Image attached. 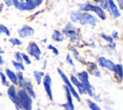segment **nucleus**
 Wrapping results in <instances>:
<instances>
[{
	"mask_svg": "<svg viewBox=\"0 0 123 110\" xmlns=\"http://www.w3.org/2000/svg\"><path fill=\"white\" fill-rule=\"evenodd\" d=\"M62 32L64 35V37H66L72 43L77 42L82 38L81 29L80 28H77L76 29V27L74 26V24L71 23L70 21L65 24V26L62 28Z\"/></svg>",
	"mask_w": 123,
	"mask_h": 110,
	"instance_id": "1",
	"label": "nucleus"
},
{
	"mask_svg": "<svg viewBox=\"0 0 123 110\" xmlns=\"http://www.w3.org/2000/svg\"><path fill=\"white\" fill-rule=\"evenodd\" d=\"M16 76H17V80H18V84L17 86H19L21 89L25 90L30 96L31 97L34 99L37 97V94H36V91L34 89V86H33V83H32V80L30 78H27L23 75V71H17L16 72Z\"/></svg>",
	"mask_w": 123,
	"mask_h": 110,
	"instance_id": "2",
	"label": "nucleus"
},
{
	"mask_svg": "<svg viewBox=\"0 0 123 110\" xmlns=\"http://www.w3.org/2000/svg\"><path fill=\"white\" fill-rule=\"evenodd\" d=\"M76 77L82 82V84L85 86L86 91V95H88V96L90 97H94L95 96V89L92 86V84L89 81V74L86 70L83 69L81 71H76Z\"/></svg>",
	"mask_w": 123,
	"mask_h": 110,
	"instance_id": "3",
	"label": "nucleus"
},
{
	"mask_svg": "<svg viewBox=\"0 0 123 110\" xmlns=\"http://www.w3.org/2000/svg\"><path fill=\"white\" fill-rule=\"evenodd\" d=\"M18 103L21 110H32L33 109V98L31 96L23 89L17 90Z\"/></svg>",
	"mask_w": 123,
	"mask_h": 110,
	"instance_id": "4",
	"label": "nucleus"
},
{
	"mask_svg": "<svg viewBox=\"0 0 123 110\" xmlns=\"http://www.w3.org/2000/svg\"><path fill=\"white\" fill-rule=\"evenodd\" d=\"M57 72L59 73L61 79L62 80V82H63V84H64V86L69 90V92L71 93V95L73 96V97L76 98L78 102H80V101L82 100V99H81V96H80V95L78 94L77 90L74 88V86L71 84V82H70V80H69V77L64 73V71H63L61 68H58V69H57Z\"/></svg>",
	"mask_w": 123,
	"mask_h": 110,
	"instance_id": "5",
	"label": "nucleus"
},
{
	"mask_svg": "<svg viewBox=\"0 0 123 110\" xmlns=\"http://www.w3.org/2000/svg\"><path fill=\"white\" fill-rule=\"evenodd\" d=\"M99 22V19L90 13H81L79 23L82 26H92L95 27Z\"/></svg>",
	"mask_w": 123,
	"mask_h": 110,
	"instance_id": "6",
	"label": "nucleus"
},
{
	"mask_svg": "<svg viewBox=\"0 0 123 110\" xmlns=\"http://www.w3.org/2000/svg\"><path fill=\"white\" fill-rule=\"evenodd\" d=\"M26 50H27V54L30 57L34 58L36 61H40L42 52H41V49H40L39 45L36 41H29Z\"/></svg>",
	"mask_w": 123,
	"mask_h": 110,
	"instance_id": "7",
	"label": "nucleus"
},
{
	"mask_svg": "<svg viewBox=\"0 0 123 110\" xmlns=\"http://www.w3.org/2000/svg\"><path fill=\"white\" fill-rule=\"evenodd\" d=\"M41 84L43 85V88H44V91H45V93H46V96H48V98H49L51 101H53V99H54L53 91H52L53 80H52V77H51V75H50L49 73L44 74Z\"/></svg>",
	"mask_w": 123,
	"mask_h": 110,
	"instance_id": "8",
	"label": "nucleus"
},
{
	"mask_svg": "<svg viewBox=\"0 0 123 110\" xmlns=\"http://www.w3.org/2000/svg\"><path fill=\"white\" fill-rule=\"evenodd\" d=\"M96 64H97L98 67H100L102 69H105L109 71H113V69H114V66H115V63L112 60H111V59H109L105 56L97 57V63Z\"/></svg>",
	"mask_w": 123,
	"mask_h": 110,
	"instance_id": "9",
	"label": "nucleus"
},
{
	"mask_svg": "<svg viewBox=\"0 0 123 110\" xmlns=\"http://www.w3.org/2000/svg\"><path fill=\"white\" fill-rule=\"evenodd\" d=\"M7 95L8 97L11 99V101L13 103V105L15 106L16 110H21L19 107V103H18V97H17V89L16 86L14 85H9L7 88Z\"/></svg>",
	"mask_w": 123,
	"mask_h": 110,
	"instance_id": "10",
	"label": "nucleus"
},
{
	"mask_svg": "<svg viewBox=\"0 0 123 110\" xmlns=\"http://www.w3.org/2000/svg\"><path fill=\"white\" fill-rule=\"evenodd\" d=\"M12 6L16 10L21 11V12H32L37 8V6L35 5L34 1L31 4H27V3L21 2L19 0H12Z\"/></svg>",
	"mask_w": 123,
	"mask_h": 110,
	"instance_id": "11",
	"label": "nucleus"
},
{
	"mask_svg": "<svg viewBox=\"0 0 123 110\" xmlns=\"http://www.w3.org/2000/svg\"><path fill=\"white\" fill-rule=\"evenodd\" d=\"M106 11L113 18H120L121 15H122L121 10L118 8V6L114 2V0H108V9Z\"/></svg>",
	"mask_w": 123,
	"mask_h": 110,
	"instance_id": "12",
	"label": "nucleus"
},
{
	"mask_svg": "<svg viewBox=\"0 0 123 110\" xmlns=\"http://www.w3.org/2000/svg\"><path fill=\"white\" fill-rule=\"evenodd\" d=\"M17 34H18L19 38H23V39L31 38L35 35V29L28 24H24L17 30Z\"/></svg>",
	"mask_w": 123,
	"mask_h": 110,
	"instance_id": "13",
	"label": "nucleus"
},
{
	"mask_svg": "<svg viewBox=\"0 0 123 110\" xmlns=\"http://www.w3.org/2000/svg\"><path fill=\"white\" fill-rule=\"evenodd\" d=\"M69 80L71 82V84L74 86V88L77 90L78 94L81 96V95H86V88L85 86L82 84V82L76 77L75 74H71L69 76Z\"/></svg>",
	"mask_w": 123,
	"mask_h": 110,
	"instance_id": "14",
	"label": "nucleus"
},
{
	"mask_svg": "<svg viewBox=\"0 0 123 110\" xmlns=\"http://www.w3.org/2000/svg\"><path fill=\"white\" fill-rule=\"evenodd\" d=\"M90 12L96 14V17L100 20H106L108 18V14L105 10H103L99 5L92 4L90 7Z\"/></svg>",
	"mask_w": 123,
	"mask_h": 110,
	"instance_id": "15",
	"label": "nucleus"
},
{
	"mask_svg": "<svg viewBox=\"0 0 123 110\" xmlns=\"http://www.w3.org/2000/svg\"><path fill=\"white\" fill-rule=\"evenodd\" d=\"M86 71L88 72V74H91V75H93L97 78L101 77V75H102V72L99 69V67L94 62H89L87 64V70Z\"/></svg>",
	"mask_w": 123,
	"mask_h": 110,
	"instance_id": "16",
	"label": "nucleus"
},
{
	"mask_svg": "<svg viewBox=\"0 0 123 110\" xmlns=\"http://www.w3.org/2000/svg\"><path fill=\"white\" fill-rule=\"evenodd\" d=\"M4 73L6 74L8 80L12 83V85L17 86L18 80H17V76H16V72H15V71H13L12 69H9V68H6Z\"/></svg>",
	"mask_w": 123,
	"mask_h": 110,
	"instance_id": "17",
	"label": "nucleus"
},
{
	"mask_svg": "<svg viewBox=\"0 0 123 110\" xmlns=\"http://www.w3.org/2000/svg\"><path fill=\"white\" fill-rule=\"evenodd\" d=\"M65 37L64 35L62 34V32L61 30H58V29H55L52 33V40L55 41V42H62L64 41Z\"/></svg>",
	"mask_w": 123,
	"mask_h": 110,
	"instance_id": "18",
	"label": "nucleus"
},
{
	"mask_svg": "<svg viewBox=\"0 0 123 110\" xmlns=\"http://www.w3.org/2000/svg\"><path fill=\"white\" fill-rule=\"evenodd\" d=\"M80 15H81V12H79L78 10L71 11L70 14H69V19H70V22L73 23V24H77V23H79Z\"/></svg>",
	"mask_w": 123,
	"mask_h": 110,
	"instance_id": "19",
	"label": "nucleus"
},
{
	"mask_svg": "<svg viewBox=\"0 0 123 110\" xmlns=\"http://www.w3.org/2000/svg\"><path fill=\"white\" fill-rule=\"evenodd\" d=\"M63 88H64V92H65V98H66V103L72 108L75 110V104H74V101H73V96L71 95V93L69 92V90L63 85Z\"/></svg>",
	"mask_w": 123,
	"mask_h": 110,
	"instance_id": "20",
	"label": "nucleus"
},
{
	"mask_svg": "<svg viewBox=\"0 0 123 110\" xmlns=\"http://www.w3.org/2000/svg\"><path fill=\"white\" fill-rule=\"evenodd\" d=\"M44 74H45V73H44L43 70H38V69L34 70V72H33L34 79H35V81H36V83H37V85H40V84H41Z\"/></svg>",
	"mask_w": 123,
	"mask_h": 110,
	"instance_id": "21",
	"label": "nucleus"
},
{
	"mask_svg": "<svg viewBox=\"0 0 123 110\" xmlns=\"http://www.w3.org/2000/svg\"><path fill=\"white\" fill-rule=\"evenodd\" d=\"M122 70H123V66L121 63H118V64H115L114 66V69H113V71L115 73V75L118 77V80L119 82L122 81V78H123V73H122Z\"/></svg>",
	"mask_w": 123,
	"mask_h": 110,
	"instance_id": "22",
	"label": "nucleus"
},
{
	"mask_svg": "<svg viewBox=\"0 0 123 110\" xmlns=\"http://www.w3.org/2000/svg\"><path fill=\"white\" fill-rule=\"evenodd\" d=\"M92 3L86 1V2H84V3H81L79 4V8H78V11L81 12V13H90V7H91Z\"/></svg>",
	"mask_w": 123,
	"mask_h": 110,
	"instance_id": "23",
	"label": "nucleus"
},
{
	"mask_svg": "<svg viewBox=\"0 0 123 110\" xmlns=\"http://www.w3.org/2000/svg\"><path fill=\"white\" fill-rule=\"evenodd\" d=\"M86 105L89 108V110H102V108L99 106V104L97 102H95L93 99L87 98V99H86Z\"/></svg>",
	"mask_w": 123,
	"mask_h": 110,
	"instance_id": "24",
	"label": "nucleus"
},
{
	"mask_svg": "<svg viewBox=\"0 0 123 110\" xmlns=\"http://www.w3.org/2000/svg\"><path fill=\"white\" fill-rule=\"evenodd\" d=\"M12 65L13 66V68L15 69V70H17V71H24L25 70V66L21 62H17L15 60H12Z\"/></svg>",
	"mask_w": 123,
	"mask_h": 110,
	"instance_id": "25",
	"label": "nucleus"
},
{
	"mask_svg": "<svg viewBox=\"0 0 123 110\" xmlns=\"http://www.w3.org/2000/svg\"><path fill=\"white\" fill-rule=\"evenodd\" d=\"M9 42L12 45V46H21L22 45V41L19 38H10L9 39Z\"/></svg>",
	"mask_w": 123,
	"mask_h": 110,
	"instance_id": "26",
	"label": "nucleus"
},
{
	"mask_svg": "<svg viewBox=\"0 0 123 110\" xmlns=\"http://www.w3.org/2000/svg\"><path fill=\"white\" fill-rule=\"evenodd\" d=\"M0 35H5L7 37H11V31H10V29L6 25L1 24V23H0Z\"/></svg>",
	"mask_w": 123,
	"mask_h": 110,
	"instance_id": "27",
	"label": "nucleus"
},
{
	"mask_svg": "<svg viewBox=\"0 0 123 110\" xmlns=\"http://www.w3.org/2000/svg\"><path fill=\"white\" fill-rule=\"evenodd\" d=\"M68 49H69L71 52H73V55H74L75 59H77L78 61L81 60V58H80V53H79V51L77 50V47H76L75 45H72V44L68 45Z\"/></svg>",
	"mask_w": 123,
	"mask_h": 110,
	"instance_id": "28",
	"label": "nucleus"
},
{
	"mask_svg": "<svg viewBox=\"0 0 123 110\" xmlns=\"http://www.w3.org/2000/svg\"><path fill=\"white\" fill-rule=\"evenodd\" d=\"M100 38H101L102 40H104L108 44H109V43H111L112 41H114L112 40V38L111 37V35L106 34V33H100Z\"/></svg>",
	"mask_w": 123,
	"mask_h": 110,
	"instance_id": "29",
	"label": "nucleus"
},
{
	"mask_svg": "<svg viewBox=\"0 0 123 110\" xmlns=\"http://www.w3.org/2000/svg\"><path fill=\"white\" fill-rule=\"evenodd\" d=\"M0 80H1V83H2V85H4V86H9L10 84H9V81H8V78H7V76H6V74L4 73V71H2L1 69H0Z\"/></svg>",
	"mask_w": 123,
	"mask_h": 110,
	"instance_id": "30",
	"label": "nucleus"
},
{
	"mask_svg": "<svg viewBox=\"0 0 123 110\" xmlns=\"http://www.w3.org/2000/svg\"><path fill=\"white\" fill-rule=\"evenodd\" d=\"M21 57H22V62H24L26 65H31L32 64L31 57L27 53H21Z\"/></svg>",
	"mask_w": 123,
	"mask_h": 110,
	"instance_id": "31",
	"label": "nucleus"
},
{
	"mask_svg": "<svg viewBox=\"0 0 123 110\" xmlns=\"http://www.w3.org/2000/svg\"><path fill=\"white\" fill-rule=\"evenodd\" d=\"M65 61H66L67 64H69V65L72 67V69L75 68V63H74L73 58H72V56H71L70 53H67V54H66V56H65Z\"/></svg>",
	"mask_w": 123,
	"mask_h": 110,
	"instance_id": "32",
	"label": "nucleus"
},
{
	"mask_svg": "<svg viewBox=\"0 0 123 110\" xmlns=\"http://www.w3.org/2000/svg\"><path fill=\"white\" fill-rule=\"evenodd\" d=\"M111 37L112 38V40L114 41H117L120 40V35H119V32L117 30H113L111 32Z\"/></svg>",
	"mask_w": 123,
	"mask_h": 110,
	"instance_id": "33",
	"label": "nucleus"
},
{
	"mask_svg": "<svg viewBox=\"0 0 123 110\" xmlns=\"http://www.w3.org/2000/svg\"><path fill=\"white\" fill-rule=\"evenodd\" d=\"M47 48H48L49 50H51V51L53 52V54H54V55H56V56H58V55L60 54L59 49H58L56 46H54L53 44H48V45H47Z\"/></svg>",
	"mask_w": 123,
	"mask_h": 110,
	"instance_id": "34",
	"label": "nucleus"
},
{
	"mask_svg": "<svg viewBox=\"0 0 123 110\" xmlns=\"http://www.w3.org/2000/svg\"><path fill=\"white\" fill-rule=\"evenodd\" d=\"M13 56H14V60H15V61L23 63V62H22V57H21V52H20V51H15V52L13 53Z\"/></svg>",
	"mask_w": 123,
	"mask_h": 110,
	"instance_id": "35",
	"label": "nucleus"
},
{
	"mask_svg": "<svg viewBox=\"0 0 123 110\" xmlns=\"http://www.w3.org/2000/svg\"><path fill=\"white\" fill-rule=\"evenodd\" d=\"M99 6L103 9V10H107L108 9V0H100V3H99Z\"/></svg>",
	"mask_w": 123,
	"mask_h": 110,
	"instance_id": "36",
	"label": "nucleus"
},
{
	"mask_svg": "<svg viewBox=\"0 0 123 110\" xmlns=\"http://www.w3.org/2000/svg\"><path fill=\"white\" fill-rule=\"evenodd\" d=\"M116 46H117L116 41H112L111 43H109V44H108V47H109L110 49H111V50H115V49H116Z\"/></svg>",
	"mask_w": 123,
	"mask_h": 110,
	"instance_id": "37",
	"label": "nucleus"
},
{
	"mask_svg": "<svg viewBox=\"0 0 123 110\" xmlns=\"http://www.w3.org/2000/svg\"><path fill=\"white\" fill-rule=\"evenodd\" d=\"M3 4L4 6L10 8V7H12V0H3Z\"/></svg>",
	"mask_w": 123,
	"mask_h": 110,
	"instance_id": "38",
	"label": "nucleus"
},
{
	"mask_svg": "<svg viewBox=\"0 0 123 110\" xmlns=\"http://www.w3.org/2000/svg\"><path fill=\"white\" fill-rule=\"evenodd\" d=\"M114 2L116 3V5L118 6V8L120 10L123 9V0H114Z\"/></svg>",
	"mask_w": 123,
	"mask_h": 110,
	"instance_id": "39",
	"label": "nucleus"
},
{
	"mask_svg": "<svg viewBox=\"0 0 123 110\" xmlns=\"http://www.w3.org/2000/svg\"><path fill=\"white\" fill-rule=\"evenodd\" d=\"M93 99H94V101H95V102H102V97H101L99 95H97V94H95V96H94Z\"/></svg>",
	"mask_w": 123,
	"mask_h": 110,
	"instance_id": "40",
	"label": "nucleus"
},
{
	"mask_svg": "<svg viewBox=\"0 0 123 110\" xmlns=\"http://www.w3.org/2000/svg\"><path fill=\"white\" fill-rule=\"evenodd\" d=\"M61 106H62V107L64 110H74V109H72V108H71V107H70V106H69V105H68L66 102H65V103L61 104Z\"/></svg>",
	"mask_w": 123,
	"mask_h": 110,
	"instance_id": "41",
	"label": "nucleus"
},
{
	"mask_svg": "<svg viewBox=\"0 0 123 110\" xmlns=\"http://www.w3.org/2000/svg\"><path fill=\"white\" fill-rule=\"evenodd\" d=\"M34 1V3H35V5L37 6V8L38 7V6H40L42 3H43V1L44 0H33Z\"/></svg>",
	"mask_w": 123,
	"mask_h": 110,
	"instance_id": "42",
	"label": "nucleus"
},
{
	"mask_svg": "<svg viewBox=\"0 0 123 110\" xmlns=\"http://www.w3.org/2000/svg\"><path fill=\"white\" fill-rule=\"evenodd\" d=\"M4 65H5V60H4L3 56L0 55V67H2V66H4Z\"/></svg>",
	"mask_w": 123,
	"mask_h": 110,
	"instance_id": "43",
	"label": "nucleus"
},
{
	"mask_svg": "<svg viewBox=\"0 0 123 110\" xmlns=\"http://www.w3.org/2000/svg\"><path fill=\"white\" fill-rule=\"evenodd\" d=\"M46 67H47V60H44L43 61V65H42V70H45Z\"/></svg>",
	"mask_w": 123,
	"mask_h": 110,
	"instance_id": "44",
	"label": "nucleus"
},
{
	"mask_svg": "<svg viewBox=\"0 0 123 110\" xmlns=\"http://www.w3.org/2000/svg\"><path fill=\"white\" fill-rule=\"evenodd\" d=\"M3 9H4V4L3 3H0V13L3 11Z\"/></svg>",
	"mask_w": 123,
	"mask_h": 110,
	"instance_id": "45",
	"label": "nucleus"
},
{
	"mask_svg": "<svg viewBox=\"0 0 123 110\" xmlns=\"http://www.w3.org/2000/svg\"><path fill=\"white\" fill-rule=\"evenodd\" d=\"M92 2H93L94 4H96V5H99V3H100V0H92Z\"/></svg>",
	"mask_w": 123,
	"mask_h": 110,
	"instance_id": "46",
	"label": "nucleus"
},
{
	"mask_svg": "<svg viewBox=\"0 0 123 110\" xmlns=\"http://www.w3.org/2000/svg\"><path fill=\"white\" fill-rule=\"evenodd\" d=\"M4 53H5V51H4V49H3V48H2L1 46H0V55H3Z\"/></svg>",
	"mask_w": 123,
	"mask_h": 110,
	"instance_id": "47",
	"label": "nucleus"
},
{
	"mask_svg": "<svg viewBox=\"0 0 123 110\" xmlns=\"http://www.w3.org/2000/svg\"><path fill=\"white\" fill-rule=\"evenodd\" d=\"M24 2L27 4H31V3H33V0H24Z\"/></svg>",
	"mask_w": 123,
	"mask_h": 110,
	"instance_id": "48",
	"label": "nucleus"
},
{
	"mask_svg": "<svg viewBox=\"0 0 123 110\" xmlns=\"http://www.w3.org/2000/svg\"><path fill=\"white\" fill-rule=\"evenodd\" d=\"M47 41H48V40L45 38V39H43V40H42V42H43V43H46V42H47Z\"/></svg>",
	"mask_w": 123,
	"mask_h": 110,
	"instance_id": "49",
	"label": "nucleus"
},
{
	"mask_svg": "<svg viewBox=\"0 0 123 110\" xmlns=\"http://www.w3.org/2000/svg\"><path fill=\"white\" fill-rule=\"evenodd\" d=\"M19 1H21V2H24V0H19Z\"/></svg>",
	"mask_w": 123,
	"mask_h": 110,
	"instance_id": "50",
	"label": "nucleus"
},
{
	"mask_svg": "<svg viewBox=\"0 0 123 110\" xmlns=\"http://www.w3.org/2000/svg\"><path fill=\"white\" fill-rule=\"evenodd\" d=\"M37 110H41V109H40V108H37Z\"/></svg>",
	"mask_w": 123,
	"mask_h": 110,
	"instance_id": "51",
	"label": "nucleus"
}]
</instances>
